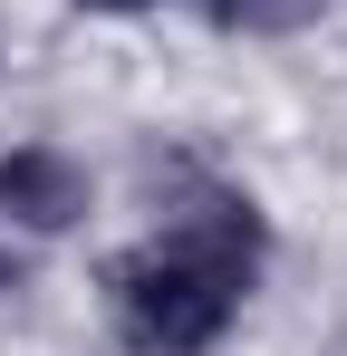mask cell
Listing matches in <instances>:
<instances>
[{
    "mask_svg": "<svg viewBox=\"0 0 347 356\" xmlns=\"http://www.w3.org/2000/svg\"><path fill=\"white\" fill-rule=\"evenodd\" d=\"M270 260V222L251 193L203 183L164 232L107 260V318L135 356H213L241 318V298Z\"/></svg>",
    "mask_w": 347,
    "mask_h": 356,
    "instance_id": "1",
    "label": "cell"
},
{
    "mask_svg": "<svg viewBox=\"0 0 347 356\" xmlns=\"http://www.w3.org/2000/svg\"><path fill=\"white\" fill-rule=\"evenodd\" d=\"M97 212V174L68 154V145H10L0 154V222L29 241H58Z\"/></svg>",
    "mask_w": 347,
    "mask_h": 356,
    "instance_id": "2",
    "label": "cell"
},
{
    "mask_svg": "<svg viewBox=\"0 0 347 356\" xmlns=\"http://www.w3.org/2000/svg\"><path fill=\"white\" fill-rule=\"evenodd\" d=\"M328 0H203V19L231 29V39H289V29H309Z\"/></svg>",
    "mask_w": 347,
    "mask_h": 356,
    "instance_id": "3",
    "label": "cell"
},
{
    "mask_svg": "<svg viewBox=\"0 0 347 356\" xmlns=\"http://www.w3.org/2000/svg\"><path fill=\"white\" fill-rule=\"evenodd\" d=\"M77 10H107V19H145V10H164V0H77Z\"/></svg>",
    "mask_w": 347,
    "mask_h": 356,
    "instance_id": "4",
    "label": "cell"
},
{
    "mask_svg": "<svg viewBox=\"0 0 347 356\" xmlns=\"http://www.w3.org/2000/svg\"><path fill=\"white\" fill-rule=\"evenodd\" d=\"M10 289H20V260H10V241H0V298H10Z\"/></svg>",
    "mask_w": 347,
    "mask_h": 356,
    "instance_id": "5",
    "label": "cell"
}]
</instances>
